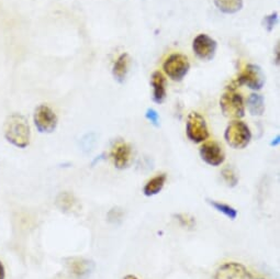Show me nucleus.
Instances as JSON below:
<instances>
[{
	"label": "nucleus",
	"instance_id": "nucleus-1",
	"mask_svg": "<svg viewBox=\"0 0 280 279\" xmlns=\"http://www.w3.org/2000/svg\"><path fill=\"white\" fill-rule=\"evenodd\" d=\"M5 138L19 149H24L30 144L31 131L27 118L20 113L10 114L5 122Z\"/></svg>",
	"mask_w": 280,
	"mask_h": 279
},
{
	"label": "nucleus",
	"instance_id": "nucleus-2",
	"mask_svg": "<svg viewBox=\"0 0 280 279\" xmlns=\"http://www.w3.org/2000/svg\"><path fill=\"white\" fill-rule=\"evenodd\" d=\"M228 144L236 150H242L249 144L252 133L246 123L240 120L232 121L228 125L224 133Z\"/></svg>",
	"mask_w": 280,
	"mask_h": 279
},
{
	"label": "nucleus",
	"instance_id": "nucleus-3",
	"mask_svg": "<svg viewBox=\"0 0 280 279\" xmlns=\"http://www.w3.org/2000/svg\"><path fill=\"white\" fill-rule=\"evenodd\" d=\"M220 107L225 117L232 119H241L244 117L245 106L241 93L234 90H228L222 95Z\"/></svg>",
	"mask_w": 280,
	"mask_h": 279
},
{
	"label": "nucleus",
	"instance_id": "nucleus-4",
	"mask_svg": "<svg viewBox=\"0 0 280 279\" xmlns=\"http://www.w3.org/2000/svg\"><path fill=\"white\" fill-rule=\"evenodd\" d=\"M164 72L172 80L179 81L187 75L190 68V63L183 54H171L168 56L163 64Z\"/></svg>",
	"mask_w": 280,
	"mask_h": 279
},
{
	"label": "nucleus",
	"instance_id": "nucleus-5",
	"mask_svg": "<svg viewBox=\"0 0 280 279\" xmlns=\"http://www.w3.org/2000/svg\"><path fill=\"white\" fill-rule=\"evenodd\" d=\"M187 137L195 143H202L209 138V130L204 118L198 112H191L187 118Z\"/></svg>",
	"mask_w": 280,
	"mask_h": 279
},
{
	"label": "nucleus",
	"instance_id": "nucleus-6",
	"mask_svg": "<svg viewBox=\"0 0 280 279\" xmlns=\"http://www.w3.org/2000/svg\"><path fill=\"white\" fill-rule=\"evenodd\" d=\"M34 124L41 133H51L57 126V116L47 105H41L35 109Z\"/></svg>",
	"mask_w": 280,
	"mask_h": 279
},
{
	"label": "nucleus",
	"instance_id": "nucleus-7",
	"mask_svg": "<svg viewBox=\"0 0 280 279\" xmlns=\"http://www.w3.org/2000/svg\"><path fill=\"white\" fill-rule=\"evenodd\" d=\"M214 279H253V274L241 263L229 262L217 269Z\"/></svg>",
	"mask_w": 280,
	"mask_h": 279
},
{
	"label": "nucleus",
	"instance_id": "nucleus-8",
	"mask_svg": "<svg viewBox=\"0 0 280 279\" xmlns=\"http://www.w3.org/2000/svg\"><path fill=\"white\" fill-rule=\"evenodd\" d=\"M237 83L240 85H245L250 89L259 90L265 84V75L257 65L249 64L246 65L244 71L238 76Z\"/></svg>",
	"mask_w": 280,
	"mask_h": 279
},
{
	"label": "nucleus",
	"instance_id": "nucleus-9",
	"mask_svg": "<svg viewBox=\"0 0 280 279\" xmlns=\"http://www.w3.org/2000/svg\"><path fill=\"white\" fill-rule=\"evenodd\" d=\"M216 40L210 38L207 34H199L193 40L192 48L196 55L202 61H211L217 52Z\"/></svg>",
	"mask_w": 280,
	"mask_h": 279
},
{
	"label": "nucleus",
	"instance_id": "nucleus-10",
	"mask_svg": "<svg viewBox=\"0 0 280 279\" xmlns=\"http://www.w3.org/2000/svg\"><path fill=\"white\" fill-rule=\"evenodd\" d=\"M200 156L203 161L211 166H219L225 159V154L219 143L208 141L200 147Z\"/></svg>",
	"mask_w": 280,
	"mask_h": 279
},
{
	"label": "nucleus",
	"instance_id": "nucleus-11",
	"mask_svg": "<svg viewBox=\"0 0 280 279\" xmlns=\"http://www.w3.org/2000/svg\"><path fill=\"white\" fill-rule=\"evenodd\" d=\"M132 157L131 146L125 142H118L111 150V158L114 166L119 170H123L129 166Z\"/></svg>",
	"mask_w": 280,
	"mask_h": 279
},
{
	"label": "nucleus",
	"instance_id": "nucleus-12",
	"mask_svg": "<svg viewBox=\"0 0 280 279\" xmlns=\"http://www.w3.org/2000/svg\"><path fill=\"white\" fill-rule=\"evenodd\" d=\"M67 268L74 277L78 279H84L88 277L93 268V263L80 257L69 258L67 261Z\"/></svg>",
	"mask_w": 280,
	"mask_h": 279
},
{
	"label": "nucleus",
	"instance_id": "nucleus-13",
	"mask_svg": "<svg viewBox=\"0 0 280 279\" xmlns=\"http://www.w3.org/2000/svg\"><path fill=\"white\" fill-rule=\"evenodd\" d=\"M152 86H153V99L157 104L166 99V79L160 72H155L152 75Z\"/></svg>",
	"mask_w": 280,
	"mask_h": 279
},
{
	"label": "nucleus",
	"instance_id": "nucleus-14",
	"mask_svg": "<svg viewBox=\"0 0 280 279\" xmlns=\"http://www.w3.org/2000/svg\"><path fill=\"white\" fill-rule=\"evenodd\" d=\"M167 180L166 174H158L154 176L153 178H151L148 182L145 184V186L143 188L144 195L147 197H152L159 194L160 191L165 186Z\"/></svg>",
	"mask_w": 280,
	"mask_h": 279
},
{
	"label": "nucleus",
	"instance_id": "nucleus-15",
	"mask_svg": "<svg viewBox=\"0 0 280 279\" xmlns=\"http://www.w3.org/2000/svg\"><path fill=\"white\" fill-rule=\"evenodd\" d=\"M56 207L63 212H73L78 208V202L75 196L68 191L61 192L56 198Z\"/></svg>",
	"mask_w": 280,
	"mask_h": 279
},
{
	"label": "nucleus",
	"instance_id": "nucleus-16",
	"mask_svg": "<svg viewBox=\"0 0 280 279\" xmlns=\"http://www.w3.org/2000/svg\"><path fill=\"white\" fill-rule=\"evenodd\" d=\"M129 66H130L129 54L123 53V54H121L118 57V60L115 61V63L113 65L112 72H113L114 78L118 81H120V83H122V81L125 79L127 72H129Z\"/></svg>",
	"mask_w": 280,
	"mask_h": 279
},
{
	"label": "nucleus",
	"instance_id": "nucleus-17",
	"mask_svg": "<svg viewBox=\"0 0 280 279\" xmlns=\"http://www.w3.org/2000/svg\"><path fill=\"white\" fill-rule=\"evenodd\" d=\"M216 6L224 14H235L243 8V0H214Z\"/></svg>",
	"mask_w": 280,
	"mask_h": 279
},
{
	"label": "nucleus",
	"instance_id": "nucleus-18",
	"mask_svg": "<svg viewBox=\"0 0 280 279\" xmlns=\"http://www.w3.org/2000/svg\"><path fill=\"white\" fill-rule=\"evenodd\" d=\"M247 106H249V112L253 116H262L265 111V101H264L263 96L258 93H252L247 100Z\"/></svg>",
	"mask_w": 280,
	"mask_h": 279
},
{
	"label": "nucleus",
	"instance_id": "nucleus-19",
	"mask_svg": "<svg viewBox=\"0 0 280 279\" xmlns=\"http://www.w3.org/2000/svg\"><path fill=\"white\" fill-rule=\"evenodd\" d=\"M208 202L211 204L216 210L223 213L225 217H228V218L231 220H234L237 217V211L228 203L220 202V201H216V200H208Z\"/></svg>",
	"mask_w": 280,
	"mask_h": 279
},
{
	"label": "nucleus",
	"instance_id": "nucleus-20",
	"mask_svg": "<svg viewBox=\"0 0 280 279\" xmlns=\"http://www.w3.org/2000/svg\"><path fill=\"white\" fill-rule=\"evenodd\" d=\"M222 177L230 187H235L238 184V177L232 168L225 167L222 170Z\"/></svg>",
	"mask_w": 280,
	"mask_h": 279
},
{
	"label": "nucleus",
	"instance_id": "nucleus-21",
	"mask_svg": "<svg viewBox=\"0 0 280 279\" xmlns=\"http://www.w3.org/2000/svg\"><path fill=\"white\" fill-rule=\"evenodd\" d=\"M177 220L180 223V225L183 228H187V229H192L195 228L196 225V220L193 217L189 216V215H185V213H180V215L176 216Z\"/></svg>",
	"mask_w": 280,
	"mask_h": 279
},
{
	"label": "nucleus",
	"instance_id": "nucleus-22",
	"mask_svg": "<svg viewBox=\"0 0 280 279\" xmlns=\"http://www.w3.org/2000/svg\"><path fill=\"white\" fill-rule=\"evenodd\" d=\"M277 20H278V14H276V12L273 15L265 17V19H264V24H265L267 30L268 31L273 30L276 26V23H277Z\"/></svg>",
	"mask_w": 280,
	"mask_h": 279
},
{
	"label": "nucleus",
	"instance_id": "nucleus-23",
	"mask_svg": "<svg viewBox=\"0 0 280 279\" xmlns=\"http://www.w3.org/2000/svg\"><path fill=\"white\" fill-rule=\"evenodd\" d=\"M108 218L110 222H118V221L122 220L123 212L122 210H120V209L113 208L112 210H110V212L108 213Z\"/></svg>",
	"mask_w": 280,
	"mask_h": 279
},
{
	"label": "nucleus",
	"instance_id": "nucleus-24",
	"mask_svg": "<svg viewBox=\"0 0 280 279\" xmlns=\"http://www.w3.org/2000/svg\"><path fill=\"white\" fill-rule=\"evenodd\" d=\"M145 117L150 120L153 124L155 125H158V121H159V116L158 113L155 111L154 109H148L146 113H145Z\"/></svg>",
	"mask_w": 280,
	"mask_h": 279
},
{
	"label": "nucleus",
	"instance_id": "nucleus-25",
	"mask_svg": "<svg viewBox=\"0 0 280 279\" xmlns=\"http://www.w3.org/2000/svg\"><path fill=\"white\" fill-rule=\"evenodd\" d=\"M6 277V269H5V266H3L2 262L0 261V279H5Z\"/></svg>",
	"mask_w": 280,
	"mask_h": 279
},
{
	"label": "nucleus",
	"instance_id": "nucleus-26",
	"mask_svg": "<svg viewBox=\"0 0 280 279\" xmlns=\"http://www.w3.org/2000/svg\"><path fill=\"white\" fill-rule=\"evenodd\" d=\"M123 279H139L137 276H133V275H127V276H125Z\"/></svg>",
	"mask_w": 280,
	"mask_h": 279
},
{
	"label": "nucleus",
	"instance_id": "nucleus-27",
	"mask_svg": "<svg viewBox=\"0 0 280 279\" xmlns=\"http://www.w3.org/2000/svg\"><path fill=\"white\" fill-rule=\"evenodd\" d=\"M253 279H266V278H264V277H255L254 275H253Z\"/></svg>",
	"mask_w": 280,
	"mask_h": 279
},
{
	"label": "nucleus",
	"instance_id": "nucleus-28",
	"mask_svg": "<svg viewBox=\"0 0 280 279\" xmlns=\"http://www.w3.org/2000/svg\"><path fill=\"white\" fill-rule=\"evenodd\" d=\"M62 279H67V278H65V277H63V278H62Z\"/></svg>",
	"mask_w": 280,
	"mask_h": 279
}]
</instances>
